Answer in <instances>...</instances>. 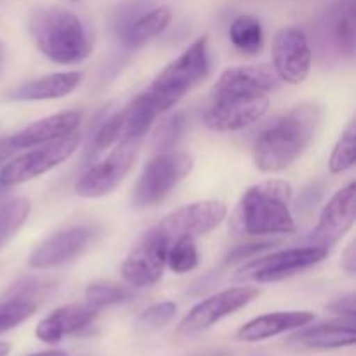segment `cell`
Returning <instances> with one entry per match:
<instances>
[{
  "label": "cell",
  "instance_id": "d4e9b609",
  "mask_svg": "<svg viewBox=\"0 0 356 356\" xmlns=\"http://www.w3.org/2000/svg\"><path fill=\"white\" fill-rule=\"evenodd\" d=\"M263 24L257 17L238 16L229 26V40L236 51L245 56H256L263 49Z\"/></svg>",
  "mask_w": 356,
  "mask_h": 356
},
{
  "label": "cell",
  "instance_id": "9c48e42d",
  "mask_svg": "<svg viewBox=\"0 0 356 356\" xmlns=\"http://www.w3.org/2000/svg\"><path fill=\"white\" fill-rule=\"evenodd\" d=\"M139 145V139H125L117 143V148L106 159L87 169L76 181V195L83 198H101L111 193L134 165Z\"/></svg>",
  "mask_w": 356,
  "mask_h": 356
},
{
  "label": "cell",
  "instance_id": "ab89813d",
  "mask_svg": "<svg viewBox=\"0 0 356 356\" xmlns=\"http://www.w3.org/2000/svg\"><path fill=\"white\" fill-rule=\"evenodd\" d=\"M70 2H75L76 3V2H82V0H70Z\"/></svg>",
  "mask_w": 356,
  "mask_h": 356
},
{
  "label": "cell",
  "instance_id": "ba28073f",
  "mask_svg": "<svg viewBox=\"0 0 356 356\" xmlns=\"http://www.w3.org/2000/svg\"><path fill=\"white\" fill-rule=\"evenodd\" d=\"M226 214H228V207L225 202H193L170 212L152 229L156 235L162 236L170 247L179 238H198V236L207 235L221 225Z\"/></svg>",
  "mask_w": 356,
  "mask_h": 356
},
{
  "label": "cell",
  "instance_id": "7402d4cb",
  "mask_svg": "<svg viewBox=\"0 0 356 356\" xmlns=\"http://www.w3.org/2000/svg\"><path fill=\"white\" fill-rule=\"evenodd\" d=\"M291 346L301 350H337V348L353 346L356 343V329L353 320L320 323L292 334L287 341Z\"/></svg>",
  "mask_w": 356,
  "mask_h": 356
},
{
  "label": "cell",
  "instance_id": "2e32d148",
  "mask_svg": "<svg viewBox=\"0 0 356 356\" xmlns=\"http://www.w3.org/2000/svg\"><path fill=\"white\" fill-rule=\"evenodd\" d=\"M92 229L89 226H70L45 238L28 257L31 270H51L76 259L89 245Z\"/></svg>",
  "mask_w": 356,
  "mask_h": 356
},
{
  "label": "cell",
  "instance_id": "ac0fdd59",
  "mask_svg": "<svg viewBox=\"0 0 356 356\" xmlns=\"http://www.w3.org/2000/svg\"><path fill=\"white\" fill-rule=\"evenodd\" d=\"M172 19V10L167 6L155 7L152 10H143L141 7H129L120 10L117 21L118 37L129 47H141L146 42L155 38L169 26Z\"/></svg>",
  "mask_w": 356,
  "mask_h": 356
},
{
  "label": "cell",
  "instance_id": "4dcf8cb0",
  "mask_svg": "<svg viewBox=\"0 0 356 356\" xmlns=\"http://www.w3.org/2000/svg\"><path fill=\"white\" fill-rule=\"evenodd\" d=\"M177 313L176 302L172 301H163L156 302V305L149 306L148 309L141 313L136 320V327L143 332H153V330H159L162 327H165L167 323L172 322L174 316Z\"/></svg>",
  "mask_w": 356,
  "mask_h": 356
},
{
  "label": "cell",
  "instance_id": "484cf974",
  "mask_svg": "<svg viewBox=\"0 0 356 356\" xmlns=\"http://www.w3.org/2000/svg\"><path fill=\"white\" fill-rule=\"evenodd\" d=\"M31 211V202L26 197L10 198L0 205V249L14 238L24 226Z\"/></svg>",
  "mask_w": 356,
  "mask_h": 356
},
{
  "label": "cell",
  "instance_id": "5bb4252c",
  "mask_svg": "<svg viewBox=\"0 0 356 356\" xmlns=\"http://www.w3.org/2000/svg\"><path fill=\"white\" fill-rule=\"evenodd\" d=\"M80 118H82V115L79 111H61V113L33 122L10 138L0 139V162H3L7 156L21 152V149L35 148V146L45 145V143L56 141V139L72 134L79 129Z\"/></svg>",
  "mask_w": 356,
  "mask_h": 356
},
{
  "label": "cell",
  "instance_id": "d590c367",
  "mask_svg": "<svg viewBox=\"0 0 356 356\" xmlns=\"http://www.w3.org/2000/svg\"><path fill=\"white\" fill-rule=\"evenodd\" d=\"M343 268L348 275L356 273V247L355 242L348 245V249L343 252Z\"/></svg>",
  "mask_w": 356,
  "mask_h": 356
},
{
  "label": "cell",
  "instance_id": "836d02e7",
  "mask_svg": "<svg viewBox=\"0 0 356 356\" xmlns=\"http://www.w3.org/2000/svg\"><path fill=\"white\" fill-rule=\"evenodd\" d=\"M273 245V242H252V243H247V245H238L228 254L226 261L232 263V261H247L249 257L256 256V254L263 252L264 249Z\"/></svg>",
  "mask_w": 356,
  "mask_h": 356
},
{
  "label": "cell",
  "instance_id": "e0dca14e",
  "mask_svg": "<svg viewBox=\"0 0 356 356\" xmlns=\"http://www.w3.org/2000/svg\"><path fill=\"white\" fill-rule=\"evenodd\" d=\"M282 80L268 65L232 66L225 70L211 90V96H266L280 87Z\"/></svg>",
  "mask_w": 356,
  "mask_h": 356
},
{
  "label": "cell",
  "instance_id": "603a6c76",
  "mask_svg": "<svg viewBox=\"0 0 356 356\" xmlns=\"http://www.w3.org/2000/svg\"><path fill=\"white\" fill-rule=\"evenodd\" d=\"M80 72H59L33 79L10 92L13 101H49L70 96L82 82Z\"/></svg>",
  "mask_w": 356,
  "mask_h": 356
},
{
  "label": "cell",
  "instance_id": "30bf717a",
  "mask_svg": "<svg viewBox=\"0 0 356 356\" xmlns=\"http://www.w3.org/2000/svg\"><path fill=\"white\" fill-rule=\"evenodd\" d=\"M259 294L261 291L256 287H233L218 292V294L195 305L179 322L177 332L184 334V336L204 332L226 316L245 308L254 299L259 298Z\"/></svg>",
  "mask_w": 356,
  "mask_h": 356
},
{
  "label": "cell",
  "instance_id": "6da1fadb",
  "mask_svg": "<svg viewBox=\"0 0 356 356\" xmlns=\"http://www.w3.org/2000/svg\"><path fill=\"white\" fill-rule=\"evenodd\" d=\"M322 110L302 103L271 124L254 146V162L261 172L275 174L291 167L315 139Z\"/></svg>",
  "mask_w": 356,
  "mask_h": 356
},
{
  "label": "cell",
  "instance_id": "8d00e7d4",
  "mask_svg": "<svg viewBox=\"0 0 356 356\" xmlns=\"http://www.w3.org/2000/svg\"><path fill=\"white\" fill-rule=\"evenodd\" d=\"M30 356H66V353L61 350H49V351H40V353H35Z\"/></svg>",
  "mask_w": 356,
  "mask_h": 356
},
{
  "label": "cell",
  "instance_id": "277c9868",
  "mask_svg": "<svg viewBox=\"0 0 356 356\" xmlns=\"http://www.w3.org/2000/svg\"><path fill=\"white\" fill-rule=\"evenodd\" d=\"M209 42L207 37H200L183 54L169 63L149 83L146 94L155 104L159 115L179 103L209 75Z\"/></svg>",
  "mask_w": 356,
  "mask_h": 356
},
{
  "label": "cell",
  "instance_id": "f35d334b",
  "mask_svg": "<svg viewBox=\"0 0 356 356\" xmlns=\"http://www.w3.org/2000/svg\"><path fill=\"white\" fill-rule=\"evenodd\" d=\"M2 61H3V45L0 42V68H2Z\"/></svg>",
  "mask_w": 356,
  "mask_h": 356
},
{
  "label": "cell",
  "instance_id": "1f68e13d",
  "mask_svg": "<svg viewBox=\"0 0 356 356\" xmlns=\"http://www.w3.org/2000/svg\"><path fill=\"white\" fill-rule=\"evenodd\" d=\"M184 125H186V120H184L183 113H176L167 118L155 134L156 149L159 152H170V149H174L176 143L179 141L181 134H183Z\"/></svg>",
  "mask_w": 356,
  "mask_h": 356
},
{
  "label": "cell",
  "instance_id": "e575fe53",
  "mask_svg": "<svg viewBox=\"0 0 356 356\" xmlns=\"http://www.w3.org/2000/svg\"><path fill=\"white\" fill-rule=\"evenodd\" d=\"M329 309L332 313H336V315L343 316V318H348V320H355V296L353 294H348L346 298L339 299V301L332 302V305L329 306Z\"/></svg>",
  "mask_w": 356,
  "mask_h": 356
},
{
  "label": "cell",
  "instance_id": "7a4b0ae2",
  "mask_svg": "<svg viewBox=\"0 0 356 356\" xmlns=\"http://www.w3.org/2000/svg\"><path fill=\"white\" fill-rule=\"evenodd\" d=\"M292 186L284 179H268L250 186L233 212L229 228L240 235H291L296 219L291 211Z\"/></svg>",
  "mask_w": 356,
  "mask_h": 356
},
{
  "label": "cell",
  "instance_id": "9a60e30c",
  "mask_svg": "<svg viewBox=\"0 0 356 356\" xmlns=\"http://www.w3.org/2000/svg\"><path fill=\"white\" fill-rule=\"evenodd\" d=\"M356 218V184L341 188L329 200L320 214L318 222L312 232V245L330 249L336 245L355 225Z\"/></svg>",
  "mask_w": 356,
  "mask_h": 356
},
{
  "label": "cell",
  "instance_id": "f1b7e54d",
  "mask_svg": "<svg viewBox=\"0 0 356 356\" xmlns=\"http://www.w3.org/2000/svg\"><path fill=\"white\" fill-rule=\"evenodd\" d=\"M356 159V124L351 120L337 139L329 160V170L332 174H343L355 165Z\"/></svg>",
  "mask_w": 356,
  "mask_h": 356
},
{
  "label": "cell",
  "instance_id": "cb8c5ba5",
  "mask_svg": "<svg viewBox=\"0 0 356 356\" xmlns=\"http://www.w3.org/2000/svg\"><path fill=\"white\" fill-rule=\"evenodd\" d=\"M118 115V124H120L122 141L125 139H139L146 136L148 129L152 127L153 120L159 117L155 104L148 97V94L143 92Z\"/></svg>",
  "mask_w": 356,
  "mask_h": 356
},
{
  "label": "cell",
  "instance_id": "3957f363",
  "mask_svg": "<svg viewBox=\"0 0 356 356\" xmlns=\"http://www.w3.org/2000/svg\"><path fill=\"white\" fill-rule=\"evenodd\" d=\"M28 31L38 51L58 65H79L92 52V40L82 21L61 7L31 10Z\"/></svg>",
  "mask_w": 356,
  "mask_h": 356
},
{
  "label": "cell",
  "instance_id": "ffe728a7",
  "mask_svg": "<svg viewBox=\"0 0 356 356\" xmlns=\"http://www.w3.org/2000/svg\"><path fill=\"white\" fill-rule=\"evenodd\" d=\"M315 320L312 312H277L261 315L247 322L236 330V341L259 343L291 330L302 329Z\"/></svg>",
  "mask_w": 356,
  "mask_h": 356
},
{
  "label": "cell",
  "instance_id": "44dd1931",
  "mask_svg": "<svg viewBox=\"0 0 356 356\" xmlns=\"http://www.w3.org/2000/svg\"><path fill=\"white\" fill-rule=\"evenodd\" d=\"M40 292L38 282L21 280L0 296V334L26 322L37 312Z\"/></svg>",
  "mask_w": 356,
  "mask_h": 356
},
{
  "label": "cell",
  "instance_id": "f546056e",
  "mask_svg": "<svg viewBox=\"0 0 356 356\" xmlns=\"http://www.w3.org/2000/svg\"><path fill=\"white\" fill-rule=\"evenodd\" d=\"M167 266L177 275L190 273L198 266V249L195 238H179L169 247Z\"/></svg>",
  "mask_w": 356,
  "mask_h": 356
},
{
  "label": "cell",
  "instance_id": "5b68a950",
  "mask_svg": "<svg viewBox=\"0 0 356 356\" xmlns=\"http://www.w3.org/2000/svg\"><path fill=\"white\" fill-rule=\"evenodd\" d=\"M193 169V156L184 152H159L145 167L132 193L136 207H153L160 204L174 186Z\"/></svg>",
  "mask_w": 356,
  "mask_h": 356
},
{
  "label": "cell",
  "instance_id": "4fadbf2b",
  "mask_svg": "<svg viewBox=\"0 0 356 356\" xmlns=\"http://www.w3.org/2000/svg\"><path fill=\"white\" fill-rule=\"evenodd\" d=\"M273 70L282 82L299 86L312 72V47L305 31L298 26L282 28L273 38Z\"/></svg>",
  "mask_w": 356,
  "mask_h": 356
},
{
  "label": "cell",
  "instance_id": "52a82bcc",
  "mask_svg": "<svg viewBox=\"0 0 356 356\" xmlns=\"http://www.w3.org/2000/svg\"><path fill=\"white\" fill-rule=\"evenodd\" d=\"M329 256V249L320 245L294 247L254 259L236 273V280H252L257 284H273L315 266Z\"/></svg>",
  "mask_w": 356,
  "mask_h": 356
},
{
  "label": "cell",
  "instance_id": "8fae6325",
  "mask_svg": "<svg viewBox=\"0 0 356 356\" xmlns=\"http://www.w3.org/2000/svg\"><path fill=\"white\" fill-rule=\"evenodd\" d=\"M270 110L268 96H211V104L204 113V124L211 131L232 132L259 122Z\"/></svg>",
  "mask_w": 356,
  "mask_h": 356
},
{
  "label": "cell",
  "instance_id": "d6986e66",
  "mask_svg": "<svg viewBox=\"0 0 356 356\" xmlns=\"http://www.w3.org/2000/svg\"><path fill=\"white\" fill-rule=\"evenodd\" d=\"M97 313L99 309L92 308L87 302L61 306L38 323L35 329V336L45 344H58L65 337L89 327L96 320Z\"/></svg>",
  "mask_w": 356,
  "mask_h": 356
},
{
  "label": "cell",
  "instance_id": "74e56055",
  "mask_svg": "<svg viewBox=\"0 0 356 356\" xmlns=\"http://www.w3.org/2000/svg\"><path fill=\"white\" fill-rule=\"evenodd\" d=\"M10 353V344L0 341V356H7Z\"/></svg>",
  "mask_w": 356,
  "mask_h": 356
},
{
  "label": "cell",
  "instance_id": "4316f807",
  "mask_svg": "<svg viewBox=\"0 0 356 356\" xmlns=\"http://www.w3.org/2000/svg\"><path fill=\"white\" fill-rule=\"evenodd\" d=\"M334 42L343 52L353 54L355 51V6L353 0H344L334 9L330 19Z\"/></svg>",
  "mask_w": 356,
  "mask_h": 356
},
{
  "label": "cell",
  "instance_id": "83f0119b",
  "mask_svg": "<svg viewBox=\"0 0 356 356\" xmlns=\"http://www.w3.org/2000/svg\"><path fill=\"white\" fill-rule=\"evenodd\" d=\"M134 296L132 289L122 287L113 282H96L86 291V302L96 309L110 308V306L127 302Z\"/></svg>",
  "mask_w": 356,
  "mask_h": 356
},
{
  "label": "cell",
  "instance_id": "7c38bea8",
  "mask_svg": "<svg viewBox=\"0 0 356 356\" xmlns=\"http://www.w3.org/2000/svg\"><path fill=\"white\" fill-rule=\"evenodd\" d=\"M167 252H169V243L153 229H149L122 263V278L131 287H152L163 277Z\"/></svg>",
  "mask_w": 356,
  "mask_h": 356
},
{
  "label": "cell",
  "instance_id": "8992f818",
  "mask_svg": "<svg viewBox=\"0 0 356 356\" xmlns=\"http://www.w3.org/2000/svg\"><path fill=\"white\" fill-rule=\"evenodd\" d=\"M80 145V132L75 131L56 141L37 146V149L23 153L16 159L9 160L0 169V186L10 188L23 184L26 181L40 177L54 167L65 163Z\"/></svg>",
  "mask_w": 356,
  "mask_h": 356
},
{
  "label": "cell",
  "instance_id": "d6a6232c",
  "mask_svg": "<svg viewBox=\"0 0 356 356\" xmlns=\"http://www.w3.org/2000/svg\"><path fill=\"white\" fill-rule=\"evenodd\" d=\"M122 141V134H120V124H118V115H113L111 118H108L101 129L97 131V134L94 136L92 141V148H94V155L96 153L104 152L110 146L117 145V143Z\"/></svg>",
  "mask_w": 356,
  "mask_h": 356
}]
</instances>
